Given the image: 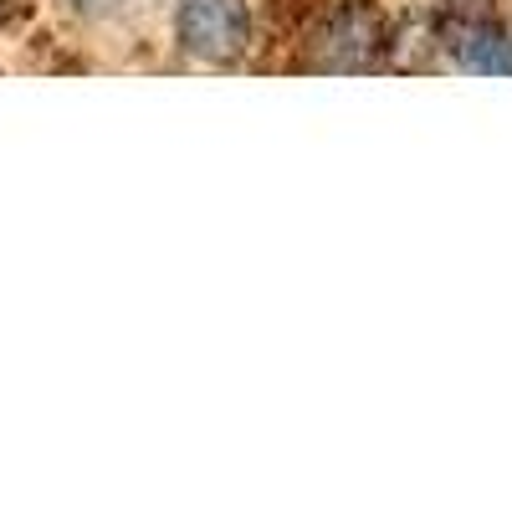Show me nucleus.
Instances as JSON below:
<instances>
[{"label":"nucleus","instance_id":"nucleus-1","mask_svg":"<svg viewBox=\"0 0 512 512\" xmlns=\"http://www.w3.org/2000/svg\"><path fill=\"white\" fill-rule=\"evenodd\" d=\"M308 47V62L323 72H369L395 52V21L374 0H338L308 31Z\"/></svg>","mask_w":512,"mask_h":512},{"label":"nucleus","instance_id":"nucleus-2","mask_svg":"<svg viewBox=\"0 0 512 512\" xmlns=\"http://www.w3.org/2000/svg\"><path fill=\"white\" fill-rule=\"evenodd\" d=\"M175 36L190 57L210 67L241 62V52L251 47V6L246 0H180Z\"/></svg>","mask_w":512,"mask_h":512},{"label":"nucleus","instance_id":"nucleus-3","mask_svg":"<svg viewBox=\"0 0 512 512\" xmlns=\"http://www.w3.org/2000/svg\"><path fill=\"white\" fill-rule=\"evenodd\" d=\"M446 52L461 72L477 77H512V31L492 16H451L441 26Z\"/></svg>","mask_w":512,"mask_h":512},{"label":"nucleus","instance_id":"nucleus-4","mask_svg":"<svg viewBox=\"0 0 512 512\" xmlns=\"http://www.w3.org/2000/svg\"><path fill=\"white\" fill-rule=\"evenodd\" d=\"M72 6H77L82 16H98V11H108V6H113V0H72Z\"/></svg>","mask_w":512,"mask_h":512}]
</instances>
